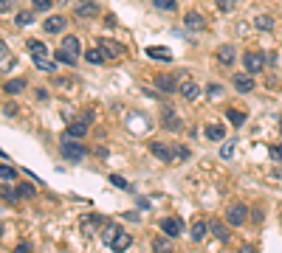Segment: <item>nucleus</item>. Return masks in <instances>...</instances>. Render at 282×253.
<instances>
[{
  "mask_svg": "<svg viewBox=\"0 0 282 253\" xmlns=\"http://www.w3.org/2000/svg\"><path fill=\"white\" fill-rule=\"evenodd\" d=\"M60 152H62V157H65V161H71V163H79L82 157H85V146L76 144L74 138H62Z\"/></svg>",
  "mask_w": 282,
  "mask_h": 253,
  "instance_id": "1",
  "label": "nucleus"
},
{
  "mask_svg": "<svg viewBox=\"0 0 282 253\" xmlns=\"http://www.w3.org/2000/svg\"><path fill=\"white\" fill-rule=\"evenodd\" d=\"M245 217H248V205H243V203H232L226 208V223L232 228H240L245 223Z\"/></svg>",
  "mask_w": 282,
  "mask_h": 253,
  "instance_id": "2",
  "label": "nucleus"
},
{
  "mask_svg": "<svg viewBox=\"0 0 282 253\" xmlns=\"http://www.w3.org/2000/svg\"><path fill=\"white\" fill-rule=\"evenodd\" d=\"M243 68L248 73H260L265 68V56L260 54V51H245L243 54Z\"/></svg>",
  "mask_w": 282,
  "mask_h": 253,
  "instance_id": "3",
  "label": "nucleus"
},
{
  "mask_svg": "<svg viewBox=\"0 0 282 253\" xmlns=\"http://www.w3.org/2000/svg\"><path fill=\"white\" fill-rule=\"evenodd\" d=\"M74 14L82 20L88 17H96L99 14V3H93V0H79V3H74Z\"/></svg>",
  "mask_w": 282,
  "mask_h": 253,
  "instance_id": "4",
  "label": "nucleus"
},
{
  "mask_svg": "<svg viewBox=\"0 0 282 253\" xmlns=\"http://www.w3.org/2000/svg\"><path fill=\"white\" fill-rule=\"evenodd\" d=\"M150 152H153L158 161H164V163L175 161V149H172V146H166V144H161V141H153V144H150Z\"/></svg>",
  "mask_w": 282,
  "mask_h": 253,
  "instance_id": "5",
  "label": "nucleus"
},
{
  "mask_svg": "<svg viewBox=\"0 0 282 253\" xmlns=\"http://www.w3.org/2000/svg\"><path fill=\"white\" fill-rule=\"evenodd\" d=\"M232 84H234V90H240V93H251L254 90V79H251V73H248V71H245V73H234Z\"/></svg>",
  "mask_w": 282,
  "mask_h": 253,
  "instance_id": "6",
  "label": "nucleus"
},
{
  "mask_svg": "<svg viewBox=\"0 0 282 253\" xmlns=\"http://www.w3.org/2000/svg\"><path fill=\"white\" fill-rule=\"evenodd\" d=\"M161 231H164V236L175 239V236H181L184 225H181V219H178V217H166V219H161Z\"/></svg>",
  "mask_w": 282,
  "mask_h": 253,
  "instance_id": "7",
  "label": "nucleus"
},
{
  "mask_svg": "<svg viewBox=\"0 0 282 253\" xmlns=\"http://www.w3.org/2000/svg\"><path fill=\"white\" fill-rule=\"evenodd\" d=\"M99 45H102V51L110 56V59H122L124 56V45L116 40H99Z\"/></svg>",
  "mask_w": 282,
  "mask_h": 253,
  "instance_id": "8",
  "label": "nucleus"
},
{
  "mask_svg": "<svg viewBox=\"0 0 282 253\" xmlns=\"http://www.w3.org/2000/svg\"><path fill=\"white\" fill-rule=\"evenodd\" d=\"M85 133H88V121L82 118V121H74V124H68V130H65V135H62V138H74V141H79V138H85Z\"/></svg>",
  "mask_w": 282,
  "mask_h": 253,
  "instance_id": "9",
  "label": "nucleus"
},
{
  "mask_svg": "<svg viewBox=\"0 0 282 253\" xmlns=\"http://www.w3.org/2000/svg\"><path fill=\"white\" fill-rule=\"evenodd\" d=\"M155 87H158L161 93H175L178 90V84H175V79H172L170 73H158V76H155Z\"/></svg>",
  "mask_w": 282,
  "mask_h": 253,
  "instance_id": "10",
  "label": "nucleus"
},
{
  "mask_svg": "<svg viewBox=\"0 0 282 253\" xmlns=\"http://www.w3.org/2000/svg\"><path fill=\"white\" fill-rule=\"evenodd\" d=\"M65 17H60V14H57V17H48V20H45V23H43V31H45V34H60V31H65Z\"/></svg>",
  "mask_w": 282,
  "mask_h": 253,
  "instance_id": "11",
  "label": "nucleus"
},
{
  "mask_svg": "<svg viewBox=\"0 0 282 253\" xmlns=\"http://www.w3.org/2000/svg\"><path fill=\"white\" fill-rule=\"evenodd\" d=\"M178 93H181V96H184V99H189V102H195V99L201 96V90H198V84L192 82V79H184V82H181Z\"/></svg>",
  "mask_w": 282,
  "mask_h": 253,
  "instance_id": "12",
  "label": "nucleus"
},
{
  "mask_svg": "<svg viewBox=\"0 0 282 253\" xmlns=\"http://www.w3.org/2000/svg\"><path fill=\"white\" fill-rule=\"evenodd\" d=\"M184 23H186V28H189V31H203V28H206V20H203L198 12H186Z\"/></svg>",
  "mask_w": 282,
  "mask_h": 253,
  "instance_id": "13",
  "label": "nucleus"
},
{
  "mask_svg": "<svg viewBox=\"0 0 282 253\" xmlns=\"http://www.w3.org/2000/svg\"><path fill=\"white\" fill-rule=\"evenodd\" d=\"M161 126H166V130H178L181 126L178 113H175V110H164V113H161Z\"/></svg>",
  "mask_w": 282,
  "mask_h": 253,
  "instance_id": "14",
  "label": "nucleus"
},
{
  "mask_svg": "<svg viewBox=\"0 0 282 253\" xmlns=\"http://www.w3.org/2000/svg\"><path fill=\"white\" fill-rule=\"evenodd\" d=\"M124 228H119V225H104V231H102V245H107V247H113V242H116V236L122 234Z\"/></svg>",
  "mask_w": 282,
  "mask_h": 253,
  "instance_id": "15",
  "label": "nucleus"
},
{
  "mask_svg": "<svg viewBox=\"0 0 282 253\" xmlns=\"http://www.w3.org/2000/svg\"><path fill=\"white\" fill-rule=\"evenodd\" d=\"M234 56H237L234 45H220V48H217V62H220V65H232Z\"/></svg>",
  "mask_w": 282,
  "mask_h": 253,
  "instance_id": "16",
  "label": "nucleus"
},
{
  "mask_svg": "<svg viewBox=\"0 0 282 253\" xmlns=\"http://www.w3.org/2000/svg\"><path fill=\"white\" fill-rule=\"evenodd\" d=\"M209 223H203V219H195V223H192V242H203V236L209 234Z\"/></svg>",
  "mask_w": 282,
  "mask_h": 253,
  "instance_id": "17",
  "label": "nucleus"
},
{
  "mask_svg": "<svg viewBox=\"0 0 282 253\" xmlns=\"http://www.w3.org/2000/svg\"><path fill=\"white\" fill-rule=\"evenodd\" d=\"M25 48H29L31 56H48V45H45V42H40V40H29V45H25Z\"/></svg>",
  "mask_w": 282,
  "mask_h": 253,
  "instance_id": "18",
  "label": "nucleus"
},
{
  "mask_svg": "<svg viewBox=\"0 0 282 253\" xmlns=\"http://www.w3.org/2000/svg\"><path fill=\"white\" fill-rule=\"evenodd\" d=\"M54 56H57V62H65V65L76 68V54H71L68 48H57V51H54Z\"/></svg>",
  "mask_w": 282,
  "mask_h": 253,
  "instance_id": "19",
  "label": "nucleus"
},
{
  "mask_svg": "<svg viewBox=\"0 0 282 253\" xmlns=\"http://www.w3.org/2000/svg\"><path fill=\"white\" fill-rule=\"evenodd\" d=\"M29 84H25V79H9L6 84H3V93H20V90H25Z\"/></svg>",
  "mask_w": 282,
  "mask_h": 253,
  "instance_id": "20",
  "label": "nucleus"
},
{
  "mask_svg": "<svg viewBox=\"0 0 282 253\" xmlns=\"http://www.w3.org/2000/svg\"><path fill=\"white\" fill-rule=\"evenodd\" d=\"M206 138H209V141L226 138V130H223V124H209V126H206Z\"/></svg>",
  "mask_w": 282,
  "mask_h": 253,
  "instance_id": "21",
  "label": "nucleus"
},
{
  "mask_svg": "<svg viewBox=\"0 0 282 253\" xmlns=\"http://www.w3.org/2000/svg\"><path fill=\"white\" fill-rule=\"evenodd\" d=\"M209 228H212V234H215L220 242H229V236H232V234H229V228H226V225H223V223H217V219H215V223H209Z\"/></svg>",
  "mask_w": 282,
  "mask_h": 253,
  "instance_id": "22",
  "label": "nucleus"
},
{
  "mask_svg": "<svg viewBox=\"0 0 282 253\" xmlns=\"http://www.w3.org/2000/svg\"><path fill=\"white\" fill-rule=\"evenodd\" d=\"M130 245H133V236H130V234H124V231H122V234L116 236V242H113V247H110V250H127Z\"/></svg>",
  "mask_w": 282,
  "mask_h": 253,
  "instance_id": "23",
  "label": "nucleus"
},
{
  "mask_svg": "<svg viewBox=\"0 0 282 253\" xmlns=\"http://www.w3.org/2000/svg\"><path fill=\"white\" fill-rule=\"evenodd\" d=\"M34 65H37L43 73H54L57 71V62H51L48 56H34Z\"/></svg>",
  "mask_w": 282,
  "mask_h": 253,
  "instance_id": "24",
  "label": "nucleus"
},
{
  "mask_svg": "<svg viewBox=\"0 0 282 253\" xmlns=\"http://www.w3.org/2000/svg\"><path fill=\"white\" fill-rule=\"evenodd\" d=\"M62 48H68L71 54H79V37H74V34H68V37H62Z\"/></svg>",
  "mask_w": 282,
  "mask_h": 253,
  "instance_id": "25",
  "label": "nucleus"
},
{
  "mask_svg": "<svg viewBox=\"0 0 282 253\" xmlns=\"http://www.w3.org/2000/svg\"><path fill=\"white\" fill-rule=\"evenodd\" d=\"M226 118H229V124H234V126H243L245 124V113L243 110H226Z\"/></svg>",
  "mask_w": 282,
  "mask_h": 253,
  "instance_id": "26",
  "label": "nucleus"
},
{
  "mask_svg": "<svg viewBox=\"0 0 282 253\" xmlns=\"http://www.w3.org/2000/svg\"><path fill=\"white\" fill-rule=\"evenodd\" d=\"M104 56H107V54L102 51V45H99V48H88V51H85V59H88V62H93V65L104 62Z\"/></svg>",
  "mask_w": 282,
  "mask_h": 253,
  "instance_id": "27",
  "label": "nucleus"
},
{
  "mask_svg": "<svg viewBox=\"0 0 282 253\" xmlns=\"http://www.w3.org/2000/svg\"><path fill=\"white\" fill-rule=\"evenodd\" d=\"M254 25H257L260 31H271L274 28V20H271L268 14H257V17H254Z\"/></svg>",
  "mask_w": 282,
  "mask_h": 253,
  "instance_id": "28",
  "label": "nucleus"
},
{
  "mask_svg": "<svg viewBox=\"0 0 282 253\" xmlns=\"http://www.w3.org/2000/svg\"><path fill=\"white\" fill-rule=\"evenodd\" d=\"M147 56H153V59H161V62H170V59H172V54H170V51H161L158 45L147 48Z\"/></svg>",
  "mask_w": 282,
  "mask_h": 253,
  "instance_id": "29",
  "label": "nucleus"
},
{
  "mask_svg": "<svg viewBox=\"0 0 282 253\" xmlns=\"http://www.w3.org/2000/svg\"><path fill=\"white\" fill-rule=\"evenodd\" d=\"M153 6L158 9V12H175V9H178V3H175V0H153Z\"/></svg>",
  "mask_w": 282,
  "mask_h": 253,
  "instance_id": "30",
  "label": "nucleus"
},
{
  "mask_svg": "<svg viewBox=\"0 0 282 253\" xmlns=\"http://www.w3.org/2000/svg\"><path fill=\"white\" fill-rule=\"evenodd\" d=\"M14 23H17V25H31V23H34V12H17Z\"/></svg>",
  "mask_w": 282,
  "mask_h": 253,
  "instance_id": "31",
  "label": "nucleus"
},
{
  "mask_svg": "<svg viewBox=\"0 0 282 253\" xmlns=\"http://www.w3.org/2000/svg\"><path fill=\"white\" fill-rule=\"evenodd\" d=\"M215 3H217V9H220L223 14L234 12V6H237V0H215Z\"/></svg>",
  "mask_w": 282,
  "mask_h": 253,
  "instance_id": "32",
  "label": "nucleus"
},
{
  "mask_svg": "<svg viewBox=\"0 0 282 253\" xmlns=\"http://www.w3.org/2000/svg\"><path fill=\"white\" fill-rule=\"evenodd\" d=\"M172 149H175V163L189 161V149H186V146H172Z\"/></svg>",
  "mask_w": 282,
  "mask_h": 253,
  "instance_id": "33",
  "label": "nucleus"
},
{
  "mask_svg": "<svg viewBox=\"0 0 282 253\" xmlns=\"http://www.w3.org/2000/svg\"><path fill=\"white\" fill-rule=\"evenodd\" d=\"M17 194L23 200H29V197H34V186L31 183H20V188H17Z\"/></svg>",
  "mask_w": 282,
  "mask_h": 253,
  "instance_id": "34",
  "label": "nucleus"
},
{
  "mask_svg": "<svg viewBox=\"0 0 282 253\" xmlns=\"http://www.w3.org/2000/svg\"><path fill=\"white\" fill-rule=\"evenodd\" d=\"M17 197H20V194H12V192H9V183H3V203H6V205L12 203L14 205V203H17Z\"/></svg>",
  "mask_w": 282,
  "mask_h": 253,
  "instance_id": "35",
  "label": "nucleus"
},
{
  "mask_svg": "<svg viewBox=\"0 0 282 253\" xmlns=\"http://www.w3.org/2000/svg\"><path fill=\"white\" fill-rule=\"evenodd\" d=\"M206 93H209V99H217V96H223V87H220L217 82H212V84L206 87Z\"/></svg>",
  "mask_w": 282,
  "mask_h": 253,
  "instance_id": "36",
  "label": "nucleus"
},
{
  "mask_svg": "<svg viewBox=\"0 0 282 253\" xmlns=\"http://www.w3.org/2000/svg\"><path fill=\"white\" fill-rule=\"evenodd\" d=\"M0 177H3V183H12V180H14V169H9L6 163H3V169H0Z\"/></svg>",
  "mask_w": 282,
  "mask_h": 253,
  "instance_id": "37",
  "label": "nucleus"
},
{
  "mask_svg": "<svg viewBox=\"0 0 282 253\" xmlns=\"http://www.w3.org/2000/svg\"><path fill=\"white\" fill-rule=\"evenodd\" d=\"M34 3V12H48L51 9V0H31Z\"/></svg>",
  "mask_w": 282,
  "mask_h": 253,
  "instance_id": "38",
  "label": "nucleus"
},
{
  "mask_svg": "<svg viewBox=\"0 0 282 253\" xmlns=\"http://www.w3.org/2000/svg\"><path fill=\"white\" fill-rule=\"evenodd\" d=\"M234 155V141H229V144H223V149H220V157L226 161V157H232Z\"/></svg>",
  "mask_w": 282,
  "mask_h": 253,
  "instance_id": "39",
  "label": "nucleus"
},
{
  "mask_svg": "<svg viewBox=\"0 0 282 253\" xmlns=\"http://www.w3.org/2000/svg\"><path fill=\"white\" fill-rule=\"evenodd\" d=\"M110 183H113L116 188H130V183L124 180V177H119V175H110Z\"/></svg>",
  "mask_w": 282,
  "mask_h": 253,
  "instance_id": "40",
  "label": "nucleus"
},
{
  "mask_svg": "<svg viewBox=\"0 0 282 253\" xmlns=\"http://www.w3.org/2000/svg\"><path fill=\"white\" fill-rule=\"evenodd\" d=\"M263 217H265V214H263V208H254V211H251V219H254L257 225L263 223Z\"/></svg>",
  "mask_w": 282,
  "mask_h": 253,
  "instance_id": "41",
  "label": "nucleus"
},
{
  "mask_svg": "<svg viewBox=\"0 0 282 253\" xmlns=\"http://www.w3.org/2000/svg\"><path fill=\"white\" fill-rule=\"evenodd\" d=\"M153 247H155V250H164V247H170V242H166V239H155Z\"/></svg>",
  "mask_w": 282,
  "mask_h": 253,
  "instance_id": "42",
  "label": "nucleus"
},
{
  "mask_svg": "<svg viewBox=\"0 0 282 253\" xmlns=\"http://www.w3.org/2000/svg\"><path fill=\"white\" fill-rule=\"evenodd\" d=\"M271 157H274V161H279V157H282V149H279V146H271Z\"/></svg>",
  "mask_w": 282,
  "mask_h": 253,
  "instance_id": "43",
  "label": "nucleus"
},
{
  "mask_svg": "<svg viewBox=\"0 0 282 253\" xmlns=\"http://www.w3.org/2000/svg\"><path fill=\"white\" fill-rule=\"evenodd\" d=\"M3 113H6V115H14V104H3Z\"/></svg>",
  "mask_w": 282,
  "mask_h": 253,
  "instance_id": "44",
  "label": "nucleus"
}]
</instances>
